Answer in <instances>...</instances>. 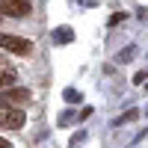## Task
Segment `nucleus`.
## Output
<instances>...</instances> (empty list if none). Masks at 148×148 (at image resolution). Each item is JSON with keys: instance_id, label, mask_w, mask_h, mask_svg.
Masks as SVG:
<instances>
[{"instance_id": "1", "label": "nucleus", "mask_w": 148, "mask_h": 148, "mask_svg": "<svg viewBox=\"0 0 148 148\" xmlns=\"http://www.w3.org/2000/svg\"><path fill=\"white\" fill-rule=\"evenodd\" d=\"M30 101H33V92L24 89V86H12V89H6L3 95H0V107L3 110H21Z\"/></svg>"}, {"instance_id": "2", "label": "nucleus", "mask_w": 148, "mask_h": 148, "mask_svg": "<svg viewBox=\"0 0 148 148\" xmlns=\"http://www.w3.org/2000/svg\"><path fill=\"white\" fill-rule=\"evenodd\" d=\"M0 47L9 53H18V56H30L33 53V42L24 39V36H12V33H0Z\"/></svg>"}, {"instance_id": "3", "label": "nucleus", "mask_w": 148, "mask_h": 148, "mask_svg": "<svg viewBox=\"0 0 148 148\" xmlns=\"http://www.w3.org/2000/svg\"><path fill=\"white\" fill-rule=\"evenodd\" d=\"M30 12H33L30 0H3L0 3V15H6V18H24Z\"/></svg>"}, {"instance_id": "4", "label": "nucleus", "mask_w": 148, "mask_h": 148, "mask_svg": "<svg viewBox=\"0 0 148 148\" xmlns=\"http://www.w3.org/2000/svg\"><path fill=\"white\" fill-rule=\"evenodd\" d=\"M0 125L9 130H21L24 127V110H3L0 107Z\"/></svg>"}, {"instance_id": "5", "label": "nucleus", "mask_w": 148, "mask_h": 148, "mask_svg": "<svg viewBox=\"0 0 148 148\" xmlns=\"http://www.w3.org/2000/svg\"><path fill=\"white\" fill-rule=\"evenodd\" d=\"M12 83H15V71L12 68H0V89H12Z\"/></svg>"}, {"instance_id": "6", "label": "nucleus", "mask_w": 148, "mask_h": 148, "mask_svg": "<svg viewBox=\"0 0 148 148\" xmlns=\"http://www.w3.org/2000/svg\"><path fill=\"white\" fill-rule=\"evenodd\" d=\"M71 39H74V33H71L68 27H56V30H53V42H59V45H68Z\"/></svg>"}, {"instance_id": "7", "label": "nucleus", "mask_w": 148, "mask_h": 148, "mask_svg": "<svg viewBox=\"0 0 148 148\" xmlns=\"http://www.w3.org/2000/svg\"><path fill=\"white\" fill-rule=\"evenodd\" d=\"M62 98H65L68 104H80V101H83V95H80L77 89H65V92H62Z\"/></svg>"}, {"instance_id": "8", "label": "nucleus", "mask_w": 148, "mask_h": 148, "mask_svg": "<svg viewBox=\"0 0 148 148\" xmlns=\"http://www.w3.org/2000/svg\"><path fill=\"white\" fill-rule=\"evenodd\" d=\"M136 116H139V110H127V113H125V116H119V119L113 121V125L119 127V125H125V121H133V119H136Z\"/></svg>"}, {"instance_id": "9", "label": "nucleus", "mask_w": 148, "mask_h": 148, "mask_svg": "<svg viewBox=\"0 0 148 148\" xmlns=\"http://www.w3.org/2000/svg\"><path fill=\"white\" fill-rule=\"evenodd\" d=\"M130 56H133V45H130V47H125V51H121V53H119V62H127V59H130Z\"/></svg>"}, {"instance_id": "10", "label": "nucleus", "mask_w": 148, "mask_h": 148, "mask_svg": "<svg viewBox=\"0 0 148 148\" xmlns=\"http://www.w3.org/2000/svg\"><path fill=\"white\" fill-rule=\"evenodd\" d=\"M121 21H125V12H116V15L110 18V27H116V24H121Z\"/></svg>"}, {"instance_id": "11", "label": "nucleus", "mask_w": 148, "mask_h": 148, "mask_svg": "<svg viewBox=\"0 0 148 148\" xmlns=\"http://www.w3.org/2000/svg\"><path fill=\"white\" fill-rule=\"evenodd\" d=\"M83 139H86V133H74V136H71V148H77Z\"/></svg>"}, {"instance_id": "12", "label": "nucleus", "mask_w": 148, "mask_h": 148, "mask_svg": "<svg viewBox=\"0 0 148 148\" xmlns=\"http://www.w3.org/2000/svg\"><path fill=\"white\" fill-rule=\"evenodd\" d=\"M0 148H12V145H9V142H6L3 136H0Z\"/></svg>"}]
</instances>
